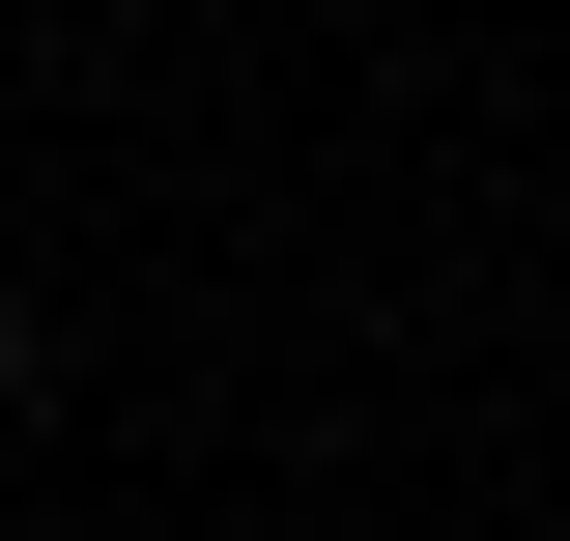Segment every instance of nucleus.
Returning <instances> with one entry per match:
<instances>
[{
    "instance_id": "1",
    "label": "nucleus",
    "mask_w": 570,
    "mask_h": 541,
    "mask_svg": "<svg viewBox=\"0 0 570 541\" xmlns=\"http://www.w3.org/2000/svg\"><path fill=\"white\" fill-rule=\"evenodd\" d=\"M0 400H29V314H0Z\"/></svg>"
}]
</instances>
